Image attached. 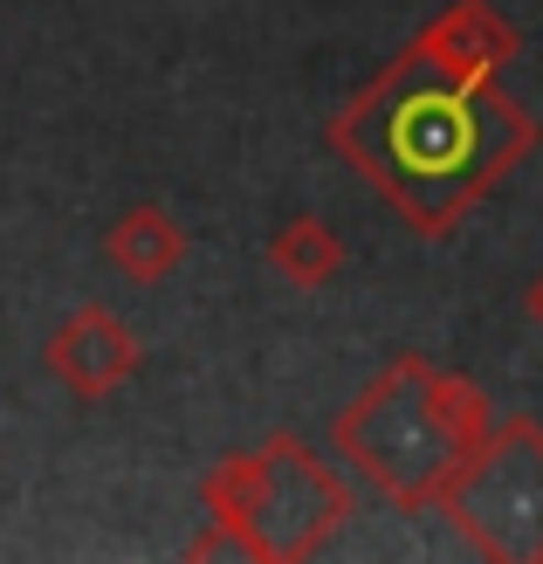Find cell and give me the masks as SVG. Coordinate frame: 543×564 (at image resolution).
<instances>
[{"instance_id": "3957f363", "label": "cell", "mask_w": 543, "mask_h": 564, "mask_svg": "<svg viewBox=\"0 0 543 564\" xmlns=\"http://www.w3.org/2000/svg\"><path fill=\"white\" fill-rule=\"evenodd\" d=\"M207 538L186 557H248V564H303L351 523L358 496L303 434H269L262 447H235L199 482Z\"/></svg>"}, {"instance_id": "277c9868", "label": "cell", "mask_w": 543, "mask_h": 564, "mask_svg": "<svg viewBox=\"0 0 543 564\" xmlns=\"http://www.w3.org/2000/svg\"><path fill=\"white\" fill-rule=\"evenodd\" d=\"M441 510L475 557L543 564V420L502 413Z\"/></svg>"}, {"instance_id": "ba28073f", "label": "cell", "mask_w": 543, "mask_h": 564, "mask_svg": "<svg viewBox=\"0 0 543 564\" xmlns=\"http://www.w3.org/2000/svg\"><path fill=\"white\" fill-rule=\"evenodd\" d=\"M269 269L296 290H324V282L345 275V241H337L330 220L317 214H290L282 228L269 235Z\"/></svg>"}, {"instance_id": "9c48e42d", "label": "cell", "mask_w": 543, "mask_h": 564, "mask_svg": "<svg viewBox=\"0 0 543 564\" xmlns=\"http://www.w3.org/2000/svg\"><path fill=\"white\" fill-rule=\"evenodd\" d=\"M523 310H530V324L543 330V269L530 275V290H523Z\"/></svg>"}, {"instance_id": "5b68a950", "label": "cell", "mask_w": 543, "mask_h": 564, "mask_svg": "<svg viewBox=\"0 0 543 564\" xmlns=\"http://www.w3.org/2000/svg\"><path fill=\"white\" fill-rule=\"evenodd\" d=\"M42 365H48V379L63 386L69 400L104 406L118 386H131L138 372H145V345H138V330L118 317V310L83 303V310H69V317L55 324Z\"/></svg>"}, {"instance_id": "6da1fadb", "label": "cell", "mask_w": 543, "mask_h": 564, "mask_svg": "<svg viewBox=\"0 0 543 564\" xmlns=\"http://www.w3.org/2000/svg\"><path fill=\"white\" fill-rule=\"evenodd\" d=\"M536 145L543 124L496 76H454L413 48L330 118V152L351 159L420 241H447Z\"/></svg>"}, {"instance_id": "7a4b0ae2", "label": "cell", "mask_w": 543, "mask_h": 564, "mask_svg": "<svg viewBox=\"0 0 543 564\" xmlns=\"http://www.w3.org/2000/svg\"><path fill=\"white\" fill-rule=\"evenodd\" d=\"M496 420L502 413L468 372H447L426 351H392V365H379L351 392V406H337L330 447L371 496H385L406 517H426L461 482Z\"/></svg>"}, {"instance_id": "8992f818", "label": "cell", "mask_w": 543, "mask_h": 564, "mask_svg": "<svg viewBox=\"0 0 543 564\" xmlns=\"http://www.w3.org/2000/svg\"><path fill=\"white\" fill-rule=\"evenodd\" d=\"M406 48L426 55V63H441V69H454V76H502L523 55V35L496 0H447Z\"/></svg>"}, {"instance_id": "52a82bcc", "label": "cell", "mask_w": 543, "mask_h": 564, "mask_svg": "<svg viewBox=\"0 0 543 564\" xmlns=\"http://www.w3.org/2000/svg\"><path fill=\"white\" fill-rule=\"evenodd\" d=\"M104 262L131 275V282H165L180 262H186V228L173 214H165L159 200H138L131 214L110 220V235H104Z\"/></svg>"}]
</instances>
